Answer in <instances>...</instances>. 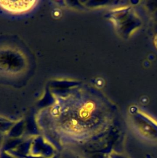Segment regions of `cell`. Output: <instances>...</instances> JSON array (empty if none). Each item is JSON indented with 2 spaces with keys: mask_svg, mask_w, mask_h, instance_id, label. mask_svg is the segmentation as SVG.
Returning a JSON list of instances; mask_svg holds the SVG:
<instances>
[{
  "mask_svg": "<svg viewBox=\"0 0 157 158\" xmlns=\"http://www.w3.org/2000/svg\"><path fill=\"white\" fill-rule=\"evenodd\" d=\"M36 1H0V7L12 14H21L30 11Z\"/></svg>",
  "mask_w": 157,
  "mask_h": 158,
  "instance_id": "obj_1",
  "label": "cell"
}]
</instances>
